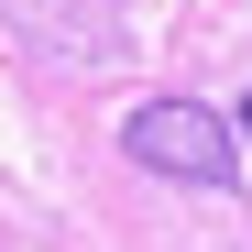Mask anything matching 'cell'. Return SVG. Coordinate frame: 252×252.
Wrapping results in <instances>:
<instances>
[{"mask_svg":"<svg viewBox=\"0 0 252 252\" xmlns=\"http://www.w3.org/2000/svg\"><path fill=\"white\" fill-rule=\"evenodd\" d=\"M230 143H241V154H252V99H241V110H230Z\"/></svg>","mask_w":252,"mask_h":252,"instance_id":"obj_2","label":"cell"},{"mask_svg":"<svg viewBox=\"0 0 252 252\" xmlns=\"http://www.w3.org/2000/svg\"><path fill=\"white\" fill-rule=\"evenodd\" d=\"M121 154H132L143 176H176V187H230V164H241L230 121L197 110V99H143L121 121Z\"/></svg>","mask_w":252,"mask_h":252,"instance_id":"obj_1","label":"cell"}]
</instances>
